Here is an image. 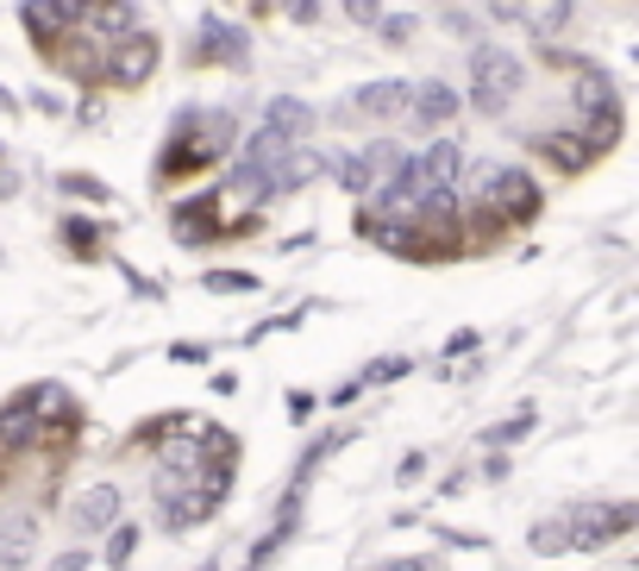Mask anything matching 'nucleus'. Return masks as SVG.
Masks as SVG:
<instances>
[{"label": "nucleus", "instance_id": "nucleus-1", "mask_svg": "<svg viewBox=\"0 0 639 571\" xmlns=\"http://www.w3.org/2000/svg\"><path fill=\"white\" fill-rule=\"evenodd\" d=\"M521 63L508 57L502 44H477L470 51V101L483 107V114H502L508 101L521 95Z\"/></svg>", "mask_w": 639, "mask_h": 571}, {"label": "nucleus", "instance_id": "nucleus-21", "mask_svg": "<svg viewBox=\"0 0 639 571\" xmlns=\"http://www.w3.org/2000/svg\"><path fill=\"white\" fill-rule=\"evenodd\" d=\"M402 371H407V358H376V364H370L358 383H388V377H402Z\"/></svg>", "mask_w": 639, "mask_h": 571}, {"label": "nucleus", "instance_id": "nucleus-25", "mask_svg": "<svg viewBox=\"0 0 639 571\" xmlns=\"http://www.w3.org/2000/svg\"><path fill=\"white\" fill-rule=\"evenodd\" d=\"M44 571H88V552H57Z\"/></svg>", "mask_w": 639, "mask_h": 571}, {"label": "nucleus", "instance_id": "nucleus-24", "mask_svg": "<svg viewBox=\"0 0 639 571\" xmlns=\"http://www.w3.org/2000/svg\"><path fill=\"white\" fill-rule=\"evenodd\" d=\"M63 189H70V195H88V201H100V195H107V189H100L95 177H63Z\"/></svg>", "mask_w": 639, "mask_h": 571}, {"label": "nucleus", "instance_id": "nucleus-5", "mask_svg": "<svg viewBox=\"0 0 639 571\" xmlns=\"http://www.w3.org/2000/svg\"><path fill=\"white\" fill-rule=\"evenodd\" d=\"M157 57H163V51H157V39H151V32H138V25H132V32L119 39L114 63H107V82H119V88H138V82H151Z\"/></svg>", "mask_w": 639, "mask_h": 571}, {"label": "nucleus", "instance_id": "nucleus-19", "mask_svg": "<svg viewBox=\"0 0 639 571\" xmlns=\"http://www.w3.org/2000/svg\"><path fill=\"white\" fill-rule=\"evenodd\" d=\"M526 427H533V414H514V421H502V427H489V446H514V440H521L526 434Z\"/></svg>", "mask_w": 639, "mask_h": 571}, {"label": "nucleus", "instance_id": "nucleus-13", "mask_svg": "<svg viewBox=\"0 0 639 571\" xmlns=\"http://www.w3.org/2000/svg\"><path fill=\"white\" fill-rule=\"evenodd\" d=\"M289 151H295L289 138H276L270 126H257V133L245 138V151H238V163H252V170H264V177H270V170H276L283 158H289Z\"/></svg>", "mask_w": 639, "mask_h": 571}, {"label": "nucleus", "instance_id": "nucleus-8", "mask_svg": "<svg viewBox=\"0 0 639 571\" xmlns=\"http://www.w3.org/2000/svg\"><path fill=\"white\" fill-rule=\"evenodd\" d=\"M264 126H270L276 138L301 145V138L313 133V107H308V101H295V95H276V101H270V114H264Z\"/></svg>", "mask_w": 639, "mask_h": 571}, {"label": "nucleus", "instance_id": "nucleus-11", "mask_svg": "<svg viewBox=\"0 0 639 571\" xmlns=\"http://www.w3.org/2000/svg\"><path fill=\"white\" fill-rule=\"evenodd\" d=\"M414 163H420L426 195H446V189H451V177H458V145H451V138H439V145H433L426 158H414Z\"/></svg>", "mask_w": 639, "mask_h": 571}, {"label": "nucleus", "instance_id": "nucleus-7", "mask_svg": "<svg viewBox=\"0 0 639 571\" xmlns=\"http://www.w3.org/2000/svg\"><path fill=\"white\" fill-rule=\"evenodd\" d=\"M175 233L189 245H213L220 239V195H194L189 208H175Z\"/></svg>", "mask_w": 639, "mask_h": 571}, {"label": "nucleus", "instance_id": "nucleus-15", "mask_svg": "<svg viewBox=\"0 0 639 571\" xmlns=\"http://www.w3.org/2000/svg\"><path fill=\"white\" fill-rule=\"evenodd\" d=\"M32 540H39V528H32V521H7V528H0V565L7 571H20L25 559H32Z\"/></svg>", "mask_w": 639, "mask_h": 571}, {"label": "nucleus", "instance_id": "nucleus-18", "mask_svg": "<svg viewBox=\"0 0 639 571\" xmlns=\"http://www.w3.org/2000/svg\"><path fill=\"white\" fill-rule=\"evenodd\" d=\"M564 547H571L564 521H540V528H533V552H564Z\"/></svg>", "mask_w": 639, "mask_h": 571}, {"label": "nucleus", "instance_id": "nucleus-3", "mask_svg": "<svg viewBox=\"0 0 639 571\" xmlns=\"http://www.w3.org/2000/svg\"><path fill=\"white\" fill-rule=\"evenodd\" d=\"M483 201L502 220H533L540 214V189H533V177H521V170H483Z\"/></svg>", "mask_w": 639, "mask_h": 571}, {"label": "nucleus", "instance_id": "nucleus-6", "mask_svg": "<svg viewBox=\"0 0 639 571\" xmlns=\"http://www.w3.org/2000/svg\"><path fill=\"white\" fill-rule=\"evenodd\" d=\"M252 57V44H245V32L226 20H201V44H194V63H245Z\"/></svg>", "mask_w": 639, "mask_h": 571}, {"label": "nucleus", "instance_id": "nucleus-14", "mask_svg": "<svg viewBox=\"0 0 639 571\" xmlns=\"http://www.w3.org/2000/svg\"><path fill=\"white\" fill-rule=\"evenodd\" d=\"M383 158H395V145H370L358 158H339V189H370V177H376Z\"/></svg>", "mask_w": 639, "mask_h": 571}, {"label": "nucleus", "instance_id": "nucleus-20", "mask_svg": "<svg viewBox=\"0 0 639 571\" xmlns=\"http://www.w3.org/2000/svg\"><path fill=\"white\" fill-rule=\"evenodd\" d=\"M63 239H70V252H88V257H95V226H82V220H70V226H63Z\"/></svg>", "mask_w": 639, "mask_h": 571}, {"label": "nucleus", "instance_id": "nucleus-4", "mask_svg": "<svg viewBox=\"0 0 639 571\" xmlns=\"http://www.w3.org/2000/svg\"><path fill=\"white\" fill-rule=\"evenodd\" d=\"M51 402H57L51 390H25V395H13V402L0 409V446H7V453L32 446V440H39V421H44V409H51Z\"/></svg>", "mask_w": 639, "mask_h": 571}, {"label": "nucleus", "instance_id": "nucleus-27", "mask_svg": "<svg viewBox=\"0 0 639 571\" xmlns=\"http://www.w3.org/2000/svg\"><path fill=\"white\" fill-rule=\"evenodd\" d=\"M383 571H433V559H395V565H383Z\"/></svg>", "mask_w": 639, "mask_h": 571}, {"label": "nucleus", "instance_id": "nucleus-16", "mask_svg": "<svg viewBox=\"0 0 639 571\" xmlns=\"http://www.w3.org/2000/svg\"><path fill=\"white\" fill-rule=\"evenodd\" d=\"M201 289H213V296H252L257 276L252 271H207L201 276Z\"/></svg>", "mask_w": 639, "mask_h": 571}, {"label": "nucleus", "instance_id": "nucleus-9", "mask_svg": "<svg viewBox=\"0 0 639 571\" xmlns=\"http://www.w3.org/2000/svg\"><path fill=\"white\" fill-rule=\"evenodd\" d=\"M407 107H414L420 126H446L458 114V95H451L446 82H420V88H407Z\"/></svg>", "mask_w": 639, "mask_h": 571}, {"label": "nucleus", "instance_id": "nucleus-2", "mask_svg": "<svg viewBox=\"0 0 639 571\" xmlns=\"http://www.w3.org/2000/svg\"><path fill=\"white\" fill-rule=\"evenodd\" d=\"M633 528V503H596V509H577L571 521H564V533H571V547H608L615 533Z\"/></svg>", "mask_w": 639, "mask_h": 571}, {"label": "nucleus", "instance_id": "nucleus-10", "mask_svg": "<svg viewBox=\"0 0 639 571\" xmlns=\"http://www.w3.org/2000/svg\"><path fill=\"white\" fill-rule=\"evenodd\" d=\"M407 88H414V82H364V88H358V114H370V119L407 114Z\"/></svg>", "mask_w": 639, "mask_h": 571}, {"label": "nucleus", "instance_id": "nucleus-12", "mask_svg": "<svg viewBox=\"0 0 639 571\" xmlns=\"http://www.w3.org/2000/svg\"><path fill=\"white\" fill-rule=\"evenodd\" d=\"M114 515H119V490H114V484H95V490L82 496L76 528L82 533H100V528H114Z\"/></svg>", "mask_w": 639, "mask_h": 571}, {"label": "nucleus", "instance_id": "nucleus-23", "mask_svg": "<svg viewBox=\"0 0 639 571\" xmlns=\"http://www.w3.org/2000/svg\"><path fill=\"white\" fill-rule=\"evenodd\" d=\"M345 13L358 25H370V20H383V0H345Z\"/></svg>", "mask_w": 639, "mask_h": 571}, {"label": "nucleus", "instance_id": "nucleus-22", "mask_svg": "<svg viewBox=\"0 0 639 571\" xmlns=\"http://www.w3.org/2000/svg\"><path fill=\"white\" fill-rule=\"evenodd\" d=\"M383 39H388V44H407V39H414V20H407V13H388V20H383Z\"/></svg>", "mask_w": 639, "mask_h": 571}, {"label": "nucleus", "instance_id": "nucleus-26", "mask_svg": "<svg viewBox=\"0 0 639 571\" xmlns=\"http://www.w3.org/2000/svg\"><path fill=\"white\" fill-rule=\"evenodd\" d=\"M283 7H289L295 20H313V13H320V7H313V0H283Z\"/></svg>", "mask_w": 639, "mask_h": 571}, {"label": "nucleus", "instance_id": "nucleus-17", "mask_svg": "<svg viewBox=\"0 0 639 571\" xmlns=\"http://www.w3.org/2000/svg\"><path fill=\"white\" fill-rule=\"evenodd\" d=\"M132 552H138V528H114V540H107V565H132Z\"/></svg>", "mask_w": 639, "mask_h": 571}]
</instances>
